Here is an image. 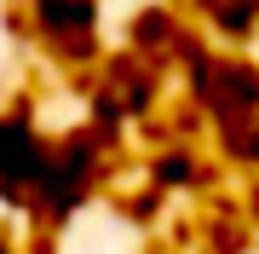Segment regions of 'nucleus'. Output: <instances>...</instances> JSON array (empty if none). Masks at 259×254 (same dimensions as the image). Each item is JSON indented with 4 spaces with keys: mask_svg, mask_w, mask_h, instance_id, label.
Returning a JSON list of instances; mask_svg holds the SVG:
<instances>
[{
    "mask_svg": "<svg viewBox=\"0 0 259 254\" xmlns=\"http://www.w3.org/2000/svg\"><path fill=\"white\" fill-rule=\"evenodd\" d=\"M47 151H40V133L29 127V122H18V116H6L0 122V185H29L35 191L40 185V173H47Z\"/></svg>",
    "mask_w": 259,
    "mask_h": 254,
    "instance_id": "f03ea898",
    "label": "nucleus"
},
{
    "mask_svg": "<svg viewBox=\"0 0 259 254\" xmlns=\"http://www.w3.org/2000/svg\"><path fill=\"white\" fill-rule=\"evenodd\" d=\"M0 254H18V248H12V237H0Z\"/></svg>",
    "mask_w": 259,
    "mask_h": 254,
    "instance_id": "20e7f679",
    "label": "nucleus"
},
{
    "mask_svg": "<svg viewBox=\"0 0 259 254\" xmlns=\"http://www.w3.org/2000/svg\"><path fill=\"white\" fill-rule=\"evenodd\" d=\"M202 12L219 29H231V35H248V29L259 23V0H202Z\"/></svg>",
    "mask_w": 259,
    "mask_h": 254,
    "instance_id": "7ed1b4c3",
    "label": "nucleus"
},
{
    "mask_svg": "<svg viewBox=\"0 0 259 254\" xmlns=\"http://www.w3.org/2000/svg\"><path fill=\"white\" fill-rule=\"evenodd\" d=\"M29 18H35L40 41H52L64 52H87L93 47V29H98L93 0H29Z\"/></svg>",
    "mask_w": 259,
    "mask_h": 254,
    "instance_id": "f257e3e1",
    "label": "nucleus"
}]
</instances>
